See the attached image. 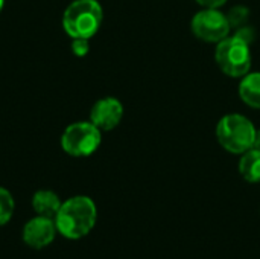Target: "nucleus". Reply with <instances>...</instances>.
I'll list each match as a JSON object with an SVG mask.
<instances>
[{
	"label": "nucleus",
	"instance_id": "f257e3e1",
	"mask_svg": "<svg viewBox=\"0 0 260 259\" xmlns=\"http://www.w3.org/2000/svg\"><path fill=\"white\" fill-rule=\"evenodd\" d=\"M98 211L91 198L78 195L64 202L56 212L53 221L56 231L69 238L79 240L91 232L96 224Z\"/></svg>",
	"mask_w": 260,
	"mask_h": 259
},
{
	"label": "nucleus",
	"instance_id": "f03ea898",
	"mask_svg": "<svg viewBox=\"0 0 260 259\" xmlns=\"http://www.w3.org/2000/svg\"><path fill=\"white\" fill-rule=\"evenodd\" d=\"M102 23V8L96 0H75L62 15V26L72 38H91Z\"/></svg>",
	"mask_w": 260,
	"mask_h": 259
},
{
	"label": "nucleus",
	"instance_id": "7ed1b4c3",
	"mask_svg": "<svg viewBox=\"0 0 260 259\" xmlns=\"http://www.w3.org/2000/svg\"><path fill=\"white\" fill-rule=\"evenodd\" d=\"M256 131L253 122L242 114H227L216 127V136L221 147L233 154H244L251 150Z\"/></svg>",
	"mask_w": 260,
	"mask_h": 259
},
{
	"label": "nucleus",
	"instance_id": "20e7f679",
	"mask_svg": "<svg viewBox=\"0 0 260 259\" xmlns=\"http://www.w3.org/2000/svg\"><path fill=\"white\" fill-rule=\"evenodd\" d=\"M215 58L219 69L232 78L245 76L251 67L250 44L242 41L236 35L227 37L218 43Z\"/></svg>",
	"mask_w": 260,
	"mask_h": 259
},
{
	"label": "nucleus",
	"instance_id": "39448f33",
	"mask_svg": "<svg viewBox=\"0 0 260 259\" xmlns=\"http://www.w3.org/2000/svg\"><path fill=\"white\" fill-rule=\"evenodd\" d=\"M101 130L91 122H76L66 128L61 145L73 157H87L101 145Z\"/></svg>",
	"mask_w": 260,
	"mask_h": 259
},
{
	"label": "nucleus",
	"instance_id": "423d86ee",
	"mask_svg": "<svg viewBox=\"0 0 260 259\" xmlns=\"http://www.w3.org/2000/svg\"><path fill=\"white\" fill-rule=\"evenodd\" d=\"M192 31L197 38L206 43H219L229 37L232 27L225 14L215 8H206L195 14L192 20Z\"/></svg>",
	"mask_w": 260,
	"mask_h": 259
},
{
	"label": "nucleus",
	"instance_id": "0eeeda50",
	"mask_svg": "<svg viewBox=\"0 0 260 259\" xmlns=\"http://www.w3.org/2000/svg\"><path fill=\"white\" fill-rule=\"evenodd\" d=\"M56 226L53 218L35 217L29 220L23 229V241L32 249H43L55 240Z\"/></svg>",
	"mask_w": 260,
	"mask_h": 259
},
{
	"label": "nucleus",
	"instance_id": "6e6552de",
	"mask_svg": "<svg viewBox=\"0 0 260 259\" xmlns=\"http://www.w3.org/2000/svg\"><path fill=\"white\" fill-rule=\"evenodd\" d=\"M123 116V107L116 98H104L98 101L90 113L91 124L101 131H110L119 125Z\"/></svg>",
	"mask_w": 260,
	"mask_h": 259
},
{
	"label": "nucleus",
	"instance_id": "1a4fd4ad",
	"mask_svg": "<svg viewBox=\"0 0 260 259\" xmlns=\"http://www.w3.org/2000/svg\"><path fill=\"white\" fill-rule=\"evenodd\" d=\"M62 202L53 191H38L32 197V208L41 217L55 218Z\"/></svg>",
	"mask_w": 260,
	"mask_h": 259
},
{
	"label": "nucleus",
	"instance_id": "9d476101",
	"mask_svg": "<svg viewBox=\"0 0 260 259\" xmlns=\"http://www.w3.org/2000/svg\"><path fill=\"white\" fill-rule=\"evenodd\" d=\"M239 95L247 105L253 108H260V72H248L245 76H242Z\"/></svg>",
	"mask_w": 260,
	"mask_h": 259
},
{
	"label": "nucleus",
	"instance_id": "9b49d317",
	"mask_svg": "<svg viewBox=\"0 0 260 259\" xmlns=\"http://www.w3.org/2000/svg\"><path fill=\"white\" fill-rule=\"evenodd\" d=\"M239 172L241 176L250 183L260 182V151L251 148L245 151L239 162Z\"/></svg>",
	"mask_w": 260,
	"mask_h": 259
},
{
	"label": "nucleus",
	"instance_id": "f8f14e48",
	"mask_svg": "<svg viewBox=\"0 0 260 259\" xmlns=\"http://www.w3.org/2000/svg\"><path fill=\"white\" fill-rule=\"evenodd\" d=\"M14 214V198L9 191L0 188V226L6 224Z\"/></svg>",
	"mask_w": 260,
	"mask_h": 259
},
{
	"label": "nucleus",
	"instance_id": "ddd939ff",
	"mask_svg": "<svg viewBox=\"0 0 260 259\" xmlns=\"http://www.w3.org/2000/svg\"><path fill=\"white\" fill-rule=\"evenodd\" d=\"M225 15H227L229 23H230V27L239 29V27H242L244 24H247V20H248V17H250V11H248V8L239 5V6L232 8V9L229 11V14H225Z\"/></svg>",
	"mask_w": 260,
	"mask_h": 259
},
{
	"label": "nucleus",
	"instance_id": "4468645a",
	"mask_svg": "<svg viewBox=\"0 0 260 259\" xmlns=\"http://www.w3.org/2000/svg\"><path fill=\"white\" fill-rule=\"evenodd\" d=\"M90 50V44H88V38H73L72 41V52L76 56H84L87 55Z\"/></svg>",
	"mask_w": 260,
	"mask_h": 259
},
{
	"label": "nucleus",
	"instance_id": "2eb2a0df",
	"mask_svg": "<svg viewBox=\"0 0 260 259\" xmlns=\"http://www.w3.org/2000/svg\"><path fill=\"white\" fill-rule=\"evenodd\" d=\"M238 38H241L242 41H245V43H251L253 40H254V31H253V27H250V26H247V24H244L242 27H239V29H236V34H235Z\"/></svg>",
	"mask_w": 260,
	"mask_h": 259
},
{
	"label": "nucleus",
	"instance_id": "dca6fc26",
	"mask_svg": "<svg viewBox=\"0 0 260 259\" xmlns=\"http://www.w3.org/2000/svg\"><path fill=\"white\" fill-rule=\"evenodd\" d=\"M201 6H204V8H215V9H218L219 6H222L227 0H197Z\"/></svg>",
	"mask_w": 260,
	"mask_h": 259
},
{
	"label": "nucleus",
	"instance_id": "f3484780",
	"mask_svg": "<svg viewBox=\"0 0 260 259\" xmlns=\"http://www.w3.org/2000/svg\"><path fill=\"white\" fill-rule=\"evenodd\" d=\"M253 148H256V150H259L260 151V130H257V131H256V137H254Z\"/></svg>",
	"mask_w": 260,
	"mask_h": 259
},
{
	"label": "nucleus",
	"instance_id": "a211bd4d",
	"mask_svg": "<svg viewBox=\"0 0 260 259\" xmlns=\"http://www.w3.org/2000/svg\"><path fill=\"white\" fill-rule=\"evenodd\" d=\"M3 3H5V0H0V11H2V8H3Z\"/></svg>",
	"mask_w": 260,
	"mask_h": 259
}]
</instances>
